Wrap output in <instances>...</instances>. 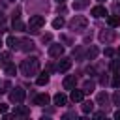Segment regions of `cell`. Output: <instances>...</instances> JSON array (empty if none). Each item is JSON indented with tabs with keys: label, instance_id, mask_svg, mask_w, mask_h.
Returning <instances> with one entry per match:
<instances>
[{
	"label": "cell",
	"instance_id": "cell-1",
	"mask_svg": "<svg viewBox=\"0 0 120 120\" xmlns=\"http://www.w3.org/2000/svg\"><path fill=\"white\" fill-rule=\"evenodd\" d=\"M21 71L24 77H32V75H38L39 73V60L36 56H28L22 60L21 64Z\"/></svg>",
	"mask_w": 120,
	"mask_h": 120
},
{
	"label": "cell",
	"instance_id": "cell-2",
	"mask_svg": "<svg viewBox=\"0 0 120 120\" xmlns=\"http://www.w3.org/2000/svg\"><path fill=\"white\" fill-rule=\"evenodd\" d=\"M86 26H88V19L82 17V15H75L69 21V28L73 32H82V30H86Z\"/></svg>",
	"mask_w": 120,
	"mask_h": 120
},
{
	"label": "cell",
	"instance_id": "cell-3",
	"mask_svg": "<svg viewBox=\"0 0 120 120\" xmlns=\"http://www.w3.org/2000/svg\"><path fill=\"white\" fill-rule=\"evenodd\" d=\"M45 24V17H41V15H34V17H30V21H28V30L26 32H30V34H38L39 32V28Z\"/></svg>",
	"mask_w": 120,
	"mask_h": 120
},
{
	"label": "cell",
	"instance_id": "cell-4",
	"mask_svg": "<svg viewBox=\"0 0 120 120\" xmlns=\"http://www.w3.org/2000/svg\"><path fill=\"white\" fill-rule=\"evenodd\" d=\"M24 98H26L24 88H21V86L11 88V92H9V101H11V103H22V101H24Z\"/></svg>",
	"mask_w": 120,
	"mask_h": 120
},
{
	"label": "cell",
	"instance_id": "cell-5",
	"mask_svg": "<svg viewBox=\"0 0 120 120\" xmlns=\"http://www.w3.org/2000/svg\"><path fill=\"white\" fill-rule=\"evenodd\" d=\"M49 54L54 56V58H60V56L64 54V45H62V43H52V45H49Z\"/></svg>",
	"mask_w": 120,
	"mask_h": 120
},
{
	"label": "cell",
	"instance_id": "cell-6",
	"mask_svg": "<svg viewBox=\"0 0 120 120\" xmlns=\"http://www.w3.org/2000/svg\"><path fill=\"white\" fill-rule=\"evenodd\" d=\"M34 41L32 39H21V43H19V49L21 51H24V52H30V51H34Z\"/></svg>",
	"mask_w": 120,
	"mask_h": 120
},
{
	"label": "cell",
	"instance_id": "cell-7",
	"mask_svg": "<svg viewBox=\"0 0 120 120\" xmlns=\"http://www.w3.org/2000/svg\"><path fill=\"white\" fill-rule=\"evenodd\" d=\"M13 114H15V116H28V114H30V109L24 107V105H21V103H15V111H13Z\"/></svg>",
	"mask_w": 120,
	"mask_h": 120
},
{
	"label": "cell",
	"instance_id": "cell-8",
	"mask_svg": "<svg viewBox=\"0 0 120 120\" xmlns=\"http://www.w3.org/2000/svg\"><path fill=\"white\" fill-rule=\"evenodd\" d=\"M90 15H92V17H96V19L105 17V15H107V9H105L103 6H96V8H92V9H90Z\"/></svg>",
	"mask_w": 120,
	"mask_h": 120
},
{
	"label": "cell",
	"instance_id": "cell-9",
	"mask_svg": "<svg viewBox=\"0 0 120 120\" xmlns=\"http://www.w3.org/2000/svg\"><path fill=\"white\" fill-rule=\"evenodd\" d=\"M11 26H13V30H17V32H26V24L19 19V17H13V22H11Z\"/></svg>",
	"mask_w": 120,
	"mask_h": 120
},
{
	"label": "cell",
	"instance_id": "cell-10",
	"mask_svg": "<svg viewBox=\"0 0 120 120\" xmlns=\"http://www.w3.org/2000/svg\"><path fill=\"white\" fill-rule=\"evenodd\" d=\"M69 68H71V60H69V58H62V60L58 62V66H56V71L64 73V71H68Z\"/></svg>",
	"mask_w": 120,
	"mask_h": 120
},
{
	"label": "cell",
	"instance_id": "cell-11",
	"mask_svg": "<svg viewBox=\"0 0 120 120\" xmlns=\"http://www.w3.org/2000/svg\"><path fill=\"white\" fill-rule=\"evenodd\" d=\"M69 98H71V101H73V103H81V101L84 99V90H75V88H73Z\"/></svg>",
	"mask_w": 120,
	"mask_h": 120
},
{
	"label": "cell",
	"instance_id": "cell-12",
	"mask_svg": "<svg viewBox=\"0 0 120 120\" xmlns=\"http://www.w3.org/2000/svg\"><path fill=\"white\" fill-rule=\"evenodd\" d=\"M51 101V98L47 96V94H38L36 98H34V105H39V107H43V105H47Z\"/></svg>",
	"mask_w": 120,
	"mask_h": 120
},
{
	"label": "cell",
	"instance_id": "cell-13",
	"mask_svg": "<svg viewBox=\"0 0 120 120\" xmlns=\"http://www.w3.org/2000/svg\"><path fill=\"white\" fill-rule=\"evenodd\" d=\"M75 84H77L75 75H68V77L64 79V88H66V90H73V88H75Z\"/></svg>",
	"mask_w": 120,
	"mask_h": 120
},
{
	"label": "cell",
	"instance_id": "cell-14",
	"mask_svg": "<svg viewBox=\"0 0 120 120\" xmlns=\"http://www.w3.org/2000/svg\"><path fill=\"white\" fill-rule=\"evenodd\" d=\"M112 39H114V32H111V30L99 34V41H103V43H111Z\"/></svg>",
	"mask_w": 120,
	"mask_h": 120
},
{
	"label": "cell",
	"instance_id": "cell-15",
	"mask_svg": "<svg viewBox=\"0 0 120 120\" xmlns=\"http://www.w3.org/2000/svg\"><path fill=\"white\" fill-rule=\"evenodd\" d=\"M47 82H49V71L39 73V75H38V79H36V84H38V86H45Z\"/></svg>",
	"mask_w": 120,
	"mask_h": 120
},
{
	"label": "cell",
	"instance_id": "cell-16",
	"mask_svg": "<svg viewBox=\"0 0 120 120\" xmlns=\"http://www.w3.org/2000/svg\"><path fill=\"white\" fill-rule=\"evenodd\" d=\"M52 101H54V105H66L68 103V98H66V94H62V92H58V94H54V98H52Z\"/></svg>",
	"mask_w": 120,
	"mask_h": 120
},
{
	"label": "cell",
	"instance_id": "cell-17",
	"mask_svg": "<svg viewBox=\"0 0 120 120\" xmlns=\"http://www.w3.org/2000/svg\"><path fill=\"white\" fill-rule=\"evenodd\" d=\"M6 43H8V47H9V49H19V43H21V39H19V38H15V36H8Z\"/></svg>",
	"mask_w": 120,
	"mask_h": 120
},
{
	"label": "cell",
	"instance_id": "cell-18",
	"mask_svg": "<svg viewBox=\"0 0 120 120\" xmlns=\"http://www.w3.org/2000/svg\"><path fill=\"white\" fill-rule=\"evenodd\" d=\"M107 22H109L111 28L120 26V15H109V17H107Z\"/></svg>",
	"mask_w": 120,
	"mask_h": 120
},
{
	"label": "cell",
	"instance_id": "cell-19",
	"mask_svg": "<svg viewBox=\"0 0 120 120\" xmlns=\"http://www.w3.org/2000/svg\"><path fill=\"white\" fill-rule=\"evenodd\" d=\"M96 101H98V105L107 107V103H109V96H107L105 92H99V94H98V98H96Z\"/></svg>",
	"mask_w": 120,
	"mask_h": 120
},
{
	"label": "cell",
	"instance_id": "cell-20",
	"mask_svg": "<svg viewBox=\"0 0 120 120\" xmlns=\"http://www.w3.org/2000/svg\"><path fill=\"white\" fill-rule=\"evenodd\" d=\"M81 103H82V107H81V109H82V112H84V114H88V112H92V111H94V101H81Z\"/></svg>",
	"mask_w": 120,
	"mask_h": 120
},
{
	"label": "cell",
	"instance_id": "cell-21",
	"mask_svg": "<svg viewBox=\"0 0 120 120\" xmlns=\"http://www.w3.org/2000/svg\"><path fill=\"white\" fill-rule=\"evenodd\" d=\"M9 60H11V54L6 52V51H2V52H0V66L4 68L6 64H9Z\"/></svg>",
	"mask_w": 120,
	"mask_h": 120
},
{
	"label": "cell",
	"instance_id": "cell-22",
	"mask_svg": "<svg viewBox=\"0 0 120 120\" xmlns=\"http://www.w3.org/2000/svg\"><path fill=\"white\" fill-rule=\"evenodd\" d=\"M4 71H6V75H9V77H11V75H15V73H17V68H15V64H11V62H9V64H6V66H4Z\"/></svg>",
	"mask_w": 120,
	"mask_h": 120
},
{
	"label": "cell",
	"instance_id": "cell-23",
	"mask_svg": "<svg viewBox=\"0 0 120 120\" xmlns=\"http://www.w3.org/2000/svg\"><path fill=\"white\" fill-rule=\"evenodd\" d=\"M111 84H112L114 88H120V71H114V75H112V79H111Z\"/></svg>",
	"mask_w": 120,
	"mask_h": 120
},
{
	"label": "cell",
	"instance_id": "cell-24",
	"mask_svg": "<svg viewBox=\"0 0 120 120\" xmlns=\"http://www.w3.org/2000/svg\"><path fill=\"white\" fill-rule=\"evenodd\" d=\"M94 86H96V84H94L92 81H86V82L82 84V90H84V94H90V92L94 90Z\"/></svg>",
	"mask_w": 120,
	"mask_h": 120
},
{
	"label": "cell",
	"instance_id": "cell-25",
	"mask_svg": "<svg viewBox=\"0 0 120 120\" xmlns=\"http://www.w3.org/2000/svg\"><path fill=\"white\" fill-rule=\"evenodd\" d=\"M96 54H98V47H90V49L86 51V58H90V60H94Z\"/></svg>",
	"mask_w": 120,
	"mask_h": 120
},
{
	"label": "cell",
	"instance_id": "cell-26",
	"mask_svg": "<svg viewBox=\"0 0 120 120\" xmlns=\"http://www.w3.org/2000/svg\"><path fill=\"white\" fill-rule=\"evenodd\" d=\"M64 24H66V22H64V19H62V17H56V19L52 21V26H54L56 30H58V28H62Z\"/></svg>",
	"mask_w": 120,
	"mask_h": 120
},
{
	"label": "cell",
	"instance_id": "cell-27",
	"mask_svg": "<svg viewBox=\"0 0 120 120\" xmlns=\"http://www.w3.org/2000/svg\"><path fill=\"white\" fill-rule=\"evenodd\" d=\"M111 71H112V73H114V71H120V58L111 62Z\"/></svg>",
	"mask_w": 120,
	"mask_h": 120
},
{
	"label": "cell",
	"instance_id": "cell-28",
	"mask_svg": "<svg viewBox=\"0 0 120 120\" xmlns=\"http://www.w3.org/2000/svg\"><path fill=\"white\" fill-rule=\"evenodd\" d=\"M86 4H88L86 0H79V2H73V8H75V9H81V8H84Z\"/></svg>",
	"mask_w": 120,
	"mask_h": 120
},
{
	"label": "cell",
	"instance_id": "cell-29",
	"mask_svg": "<svg viewBox=\"0 0 120 120\" xmlns=\"http://www.w3.org/2000/svg\"><path fill=\"white\" fill-rule=\"evenodd\" d=\"M112 103H114V105H118V107H120V90H118V92H114V94H112Z\"/></svg>",
	"mask_w": 120,
	"mask_h": 120
},
{
	"label": "cell",
	"instance_id": "cell-30",
	"mask_svg": "<svg viewBox=\"0 0 120 120\" xmlns=\"http://www.w3.org/2000/svg\"><path fill=\"white\" fill-rule=\"evenodd\" d=\"M51 39H52V36H51V34H45V36L41 38V41H43V43H51Z\"/></svg>",
	"mask_w": 120,
	"mask_h": 120
},
{
	"label": "cell",
	"instance_id": "cell-31",
	"mask_svg": "<svg viewBox=\"0 0 120 120\" xmlns=\"http://www.w3.org/2000/svg\"><path fill=\"white\" fill-rule=\"evenodd\" d=\"M112 54H114V51H112L111 47H107V49H105V56H109V58H111Z\"/></svg>",
	"mask_w": 120,
	"mask_h": 120
},
{
	"label": "cell",
	"instance_id": "cell-32",
	"mask_svg": "<svg viewBox=\"0 0 120 120\" xmlns=\"http://www.w3.org/2000/svg\"><path fill=\"white\" fill-rule=\"evenodd\" d=\"M105 116V111H101V112H94V118H103Z\"/></svg>",
	"mask_w": 120,
	"mask_h": 120
},
{
	"label": "cell",
	"instance_id": "cell-33",
	"mask_svg": "<svg viewBox=\"0 0 120 120\" xmlns=\"http://www.w3.org/2000/svg\"><path fill=\"white\" fill-rule=\"evenodd\" d=\"M8 111V105H4V103H0V114H4Z\"/></svg>",
	"mask_w": 120,
	"mask_h": 120
},
{
	"label": "cell",
	"instance_id": "cell-34",
	"mask_svg": "<svg viewBox=\"0 0 120 120\" xmlns=\"http://www.w3.org/2000/svg\"><path fill=\"white\" fill-rule=\"evenodd\" d=\"M9 86H11L9 82H4V84H2V88H4V90H0V92H8V88H9Z\"/></svg>",
	"mask_w": 120,
	"mask_h": 120
},
{
	"label": "cell",
	"instance_id": "cell-35",
	"mask_svg": "<svg viewBox=\"0 0 120 120\" xmlns=\"http://www.w3.org/2000/svg\"><path fill=\"white\" fill-rule=\"evenodd\" d=\"M114 11H116V15L120 13V4H118V2H114Z\"/></svg>",
	"mask_w": 120,
	"mask_h": 120
},
{
	"label": "cell",
	"instance_id": "cell-36",
	"mask_svg": "<svg viewBox=\"0 0 120 120\" xmlns=\"http://www.w3.org/2000/svg\"><path fill=\"white\" fill-rule=\"evenodd\" d=\"M114 118H116V120H120V109H118V111L114 112Z\"/></svg>",
	"mask_w": 120,
	"mask_h": 120
},
{
	"label": "cell",
	"instance_id": "cell-37",
	"mask_svg": "<svg viewBox=\"0 0 120 120\" xmlns=\"http://www.w3.org/2000/svg\"><path fill=\"white\" fill-rule=\"evenodd\" d=\"M0 22H4V15L2 13H0Z\"/></svg>",
	"mask_w": 120,
	"mask_h": 120
},
{
	"label": "cell",
	"instance_id": "cell-38",
	"mask_svg": "<svg viewBox=\"0 0 120 120\" xmlns=\"http://www.w3.org/2000/svg\"><path fill=\"white\" fill-rule=\"evenodd\" d=\"M56 2H58V4H64V2H66V0H56Z\"/></svg>",
	"mask_w": 120,
	"mask_h": 120
},
{
	"label": "cell",
	"instance_id": "cell-39",
	"mask_svg": "<svg viewBox=\"0 0 120 120\" xmlns=\"http://www.w3.org/2000/svg\"><path fill=\"white\" fill-rule=\"evenodd\" d=\"M118 58H120V49H118Z\"/></svg>",
	"mask_w": 120,
	"mask_h": 120
},
{
	"label": "cell",
	"instance_id": "cell-40",
	"mask_svg": "<svg viewBox=\"0 0 120 120\" xmlns=\"http://www.w3.org/2000/svg\"><path fill=\"white\" fill-rule=\"evenodd\" d=\"M0 47H2V39H0Z\"/></svg>",
	"mask_w": 120,
	"mask_h": 120
},
{
	"label": "cell",
	"instance_id": "cell-41",
	"mask_svg": "<svg viewBox=\"0 0 120 120\" xmlns=\"http://www.w3.org/2000/svg\"><path fill=\"white\" fill-rule=\"evenodd\" d=\"M98 2H103V0H98Z\"/></svg>",
	"mask_w": 120,
	"mask_h": 120
}]
</instances>
